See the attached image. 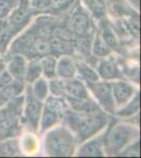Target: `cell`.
Masks as SVG:
<instances>
[{"label":"cell","mask_w":141,"mask_h":158,"mask_svg":"<svg viewBox=\"0 0 141 158\" xmlns=\"http://www.w3.org/2000/svg\"><path fill=\"white\" fill-rule=\"evenodd\" d=\"M62 119L74 134L77 143H82L98 135L109 122L107 113L100 106L84 112L74 111L68 106L62 114Z\"/></svg>","instance_id":"obj_1"},{"label":"cell","mask_w":141,"mask_h":158,"mask_svg":"<svg viewBox=\"0 0 141 158\" xmlns=\"http://www.w3.org/2000/svg\"><path fill=\"white\" fill-rule=\"evenodd\" d=\"M43 147L48 156L66 157L74 155L76 150V138L70 129L65 127L52 128L45 132Z\"/></svg>","instance_id":"obj_2"},{"label":"cell","mask_w":141,"mask_h":158,"mask_svg":"<svg viewBox=\"0 0 141 158\" xmlns=\"http://www.w3.org/2000/svg\"><path fill=\"white\" fill-rule=\"evenodd\" d=\"M138 137V130L126 122H115L103 135L104 154L117 155Z\"/></svg>","instance_id":"obj_3"},{"label":"cell","mask_w":141,"mask_h":158,"mask_svg":"<svg viewBox=\"0 0 141 158\" xmlns=\"http://www.w3.org/2000/svg\"><path fill=\"white\" fill-rule=\"evenodd\" d=\"M34 15L35 14L30 4V0H19L18 4L10 13L6 21L12 32L18 36L22 31L29 27Z\"/></svg>","instance_id":"obj_4"},{"label":"cell","mask_w":141,"mask_h":158,"mask_svg":"<svg viewBox=\"0 0 141 158\" xmlns=\"http://www.w3.org/2000/svg\"><path fill=\"white\" fill-rule=\"evenodd\" d=\"M24 91L27 93L24 95V104L20 120H22V122L27 124V128L32 131L37 132L43 108V101L37 99L33 95L29 86H25Z\"/></svg>","instance_id":"obj_5"},{"label":"cell","mask_w":141,"mask_h":158,"mask_svg":"<svg viewBox=\"0 0 141 158\" xmlns=\"http://www.w3.org/2000/svg\"><path fill=\"white\" fill-rule=\"evenodd\" d=\"M85 85L89 93L93 94L94 98L97 101V104L100 108L109 114H115L116 106H115L114 97H113L111 81H100L99 79L94 82L85 83Z\"/></svg>","instance_id":"obj_6"},{"label":"cell","mask_w":141,"mask_h":158,"mask_svg":"<svg viewBox=\"0 0 141 158\" xmlns=\"http://www.w3.org/2000/svg\"><path fill=\"white\" fill-rule=\"evenodd\" d=\"M66 31L76 38L89 37L91 31V19L85 10L78 6L71 13L66 20Z\"/></svg>","instance_id":"obj_7"},{"label":"cell","mask_w":141,"mask_h":158,"mask_svg":"<svg viewBox=\"0 0 141 158\" xmlns=\"http://www.w3.org/2000/svg\"><path fill=\"white\" fill-rule=\"evenodd\" d=\"M51 47V54L55 57L62 55H73L74 53V39L68 32L63 36L62 30L55 27L51 36L48 37Z\"/></svg>","instance_id":"obj_8"},{"label":"cell","mask_w":141,"mask_h":158,"mask_svg":"<svg viewBox=\"0 0 141 158\" xmlns=\"http://www.w3.org/2000/svg\"><path fill=\"white\" fill-rule=\"evenodd\" d=\"M96 72L102 80L113 81L117 79H123V73L119 64L113 56L109 55L100 58L96 63Z\"/></svg>","instance_id":"obj_9"},{"label":"cell","mask_w":141,"mask_h":158,"mask_svg":"<svg viewBox=\"0 0 141 158\" xmlns=\"http://www.w3.org/2000/svg\"><path fill=\"white\" fill-rule=\"evenodd\" d=\"M112 85V93L114 97L116 110L123 106L125 103H127L133 96L135 95L136 90L134 85L130 82L123 80V79H117V80L111 81Z\"/></svg>","instance_id":"obj_10"},{"label":"cell","mask_w":141,"mask_h":158,"mask_svg":"<svg viewBox=\"0 0 141 158\" xmlns=\"http://www.w3.org/2000/svg\"><path fill=\"white\" fill-rule=\"evenodd\" d=\"M27 58L25 56L14 53L10 54L7 57V60L6 61V69L7 72L11 74L13 79L24 82V74L25 69H27Z\"/></svg>","instance_id":"obj_11"},{"label":"cell","mask_w":141,"mask_h":158,"mask_svg":"<svg viewBox=\"0 0 141 158\" xmlns=\"http://www.w3.org/2000/svg\"><path fill=\"white\" fill-rule=\"evenodd\" d=\"M64 97L84 100V99L91 98L89 92L86 88L85 83L80 78L76 77L64 80Z\"/></svg>","instance_id":"obj_12"},{"label":"cell","mask_w":141,"mask_h":158,"mask_svg":"<svg viewBox=\"0 0 141 158\" xmlns=\"http://www.w3.org/2000/svg\"><path fill=\"white\" fill-rule=\"evenodd\" d=\"M56 76L63 80L76 77V61L71 55H62L57 58Z\"/></svg>","instance_id":"obj_13"},{"label":"cell","mask_w":141,"mask_h":158,"mask_svg":"<svg viewBox=\"0 0 141 158\" xmlns=\"http://www.w3.org/2000/svg\"><path fill=\"white\" fill-rule=\"evenodd\" d=\"M78 156H89V157H101L104 156L103 150V136L98 138H89L81 143V147L77 151Z\"/></svg>","instance_id":"obj_14"},{"label":"cell","mask_w":141,"mask_h":158,"mask_svg":"<svg viewBox=\"0 0 141 158\" xmlns=\"http://www.w3.org/2000/svg\"><path fill=\"white\" fill-rule=\"evenodd\" d=\"M61 118H62V114L43 103L38 131H40V133H45L50 129L54 128Z\"/></svg>","instance_id":"obj_15"},{"label":"cell","mask_w":141,"mask_h":158,"mask_svg":"<svg viewBox=\"0 0 141 158\" xmlns=\"http://www.w3.org/2000/svg\"><path fill=\"white\" fill-rule=\"evenodd\" d=\"M25 90V82L19 80H13L9 85L0 90V108L4 106L17 96L23 94Z\"/></svg>","instance_id":"obj_16"},{"label":"cell","mask_w":141,"mask_h":158,"mask_svg":"<svg viewBox=\"0 0 141 158\" xmlns=\"http://www.w3.org/2000/svg\"><path fill=\"white\" fill-rule=\"evenodd\" d=\"M51 54V47L48 37L37 34L31 44V49L27 55V59L30 58H41L43 56Z\"/></svg>","instance_id":"obj_17"},{"label":"cell","mask_w":141,"mask_h":158,"mask_svg":"<svg viewBox=\"0 0 141 158\" xmlns=\"http://www.w3.org/2000/svg\"><path fill=\"white\" fill-rule=\"evenodd\" d=\"M42 76L41 72V64H40L39 58H30L27 59V69L24 74V82L27 85L33 83L36 79Z\"/></svg>","instance_id":"obj_18"},{"label":"cell","mask_w":141,"mask_h":158,"mask_svg":"<svg viewBox=\"0 0 141 158\" xmlns=\"http://www.w3.org/2000/svg\"><path fill=\"white\" fill-rule=\"evenodd\" d=\"M76 74H78L81 80L85 81V83L94 82V81H97L100 79L96 70L92 68L91 65H89L86 62L81 60L76 61Z\"/></svg>","instance_id":"obj_19"},{"label":"cell","mask_w":141,"mask_h":158,"mask_svg":"<svg viewBox=\"0 0 141 158\" xmlns=\"http://www.w3.org/2000/svg\"><path fill=\"white\" fill-rule=\"evenodd\" d=\"M32 94L37 99L41 101H44L50 95V91H48V80L44 77H39L36 79L33 83L29 85Z\"/></svg>","instance_id":"obj_20"},{"label":"cell","mask_w":141,"mask_h":158,"mask_svg":"<svg viewBox=\"0 0 141 158\" xmlns=\"http://www.w3.org/2000/svg\"><path fill=\"white\" fill-rule=\"evenodd\" d=\"M16 35L9 27L6 19L0 20V54L4 55Z\"/></svg>","instance_id":"obj_21"},{"label":"cell","mask_w":141,"mask_h":158,"mask_svg":"<svg viewBox=\"0 0 141 158\" xmlns=\"http://www.w3.org/2000/svg\"><path fill=\"white\" fill-rule=\"evenodd\" d=\"M139 106H140V94L137 92V93H135V95L133 96V98L131 99L129 102L125 103L121 108L116 110L115 115H117L119 117L133 116L138 113V111H139Z\"/></svg>","instance_id":"obj_22"},{"label":"cell","mask_w":141,"mask_h":158,"mask_svg":"<svg viewBox=\"0 0 141 158\" xmlns=\"http://www.w3.org/2000/svg\"><path fill=\"white\" fill-rule=\"evenodd\" d=\"M40 64H41L42 77L52 79L57 77L56 76V64H57V57L54 55H47L39 58Z\"/></svg>","instance_id":"obj_23"},{"label":"cell","mask_w":141,"mask_h":158,"mask_svg":"<svg viewBox=\"0 0 141 158\" xmlns=\"http://www.w3.org/2000/svg\"><path fill=\"white\" fill-rule=\"evenodd\" d=\"M91 48H92L93 54L96 56V57H99V58L109 56V55H111V53H112L111 48H110L109 45L104 42V40L102 39L101 35H100V32H98L95 35Z\"/></svg>","instance_id":"obj_24"},{"label":"cell","mask_w":141,"mask_h":158,"mask_svg":"<svg viewBox=\"0 0 141 158\" xmlns=\"http://www.w3.org/2000/svg\"><path fill=\"white\" fill-rule=\"evenodd\" d=\"M21 152V147L19 146V142L16 138H10L2 140L0 143V154L2 155H17Z\"/></svg>","instance_id":"obj_25"},{"label":"cell","mask_w":141,"mask_h":158,"mask_svg":"<svg viewBox=\"0 0 141 158\" xmlns=\"http://www.w3.org/2000/svg\"><path fill=\"white\" fill-rule=\"evenodd\" d=\"M100 35H101L102 39L104 40V42L111 48V50H116L118 47V40L116 36L114 35V32L111 29L109 24L106 23V21L102 23V31L100 32Z\"/></svg>","instance_id":"obj_26"},{"label":"cell","mask_w":141,"mask_h":158,"mask_svg":"<svg viewBox=\"0 0 141 158\" xmlns=\"http://www.w3.org/2000/svg\"><path fill=\"white\" fill-rule=\"evenodd\" d=\"M50 94L57 97H64V80L59 77L48 79Z\"/></svg>","instance_id":"obj_27"},{"label":"cell","mask_w":141,"mask_h":158,"mask_svg":"<svg viewBox=\"0 0 141 158\" xmlns=\"http://www.w3.org/2000/svg\"><path fill=\"white\" fill-rule=\"evenodd\" d=\"M18 2L19 0H0V20L6 19Z\"/></svg>","instance_id":"obj_28"},{"label":"cell","mask_w":141,"mask_h":158,"mask_svg":"<svg viewBox=\"0 0 141 158\" xmlns=\"http://www.w3.org/2000/svg\"><path fill=\"white\" fill-rule=\"evenodd\" d=\"M75 0H52V3H53V9L52 12H61V11H64V10L68 9L73 2Z\"/></svg>","instance_id":"obj_29"},{"label":"cell","mask_w":141,"mask_h":158,"mask_svg":"<svg viewBox=\"0 0 141 158\" xmlns=\"http://www.w3.org/2000/svg\"><path fill=\"white\" fill-rule=\"evenodd\" d=\"M119 154L123 156H139V142H135L134 144L131 143L127 147H125Z\"/></svg>","instance_id":"obj_30"},{"label":"cell","mask_w":141,"mask_h":158,"mask_svg":"<svg viewBox=\"0 0 141 158\" xmlns=\"http://www.w3.org/2000/svg\"><path fill=\"white\" fill-rule=\"evenodd\" d=\"M13 80H14V79H13V77L11 76V74L7 72L6 69H4L3 72L0 74V90H1L3 86L9 85L10 82H12Z\"/></svg>","instance_id":"obj_31"},{"label":"cell","mask_w":141,"mask_h":158,"mask_svg":"<svg viewBox=\"0 0 141 158\" xmlns=\"http://www.w3.org/2000/svg\"><path fill=\"white\" fill-rule=\"evenodd\" d=\"M4 69H6V61L2 58V59H0V74L3 72Z\"/></svg>","instance_id":"obj_32"}]
</instances>
